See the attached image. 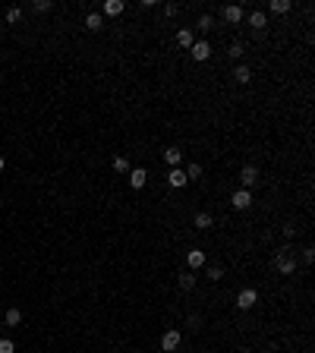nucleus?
I'll list each match as a JSON object with an SVG mask.
<instances>
[{"instance_id": "1", "label": "nucleus", "mask_w": 315, "mask_h": 353, "mask_svg": "<svg viewBox=\"0 0 315 353\" xmlns=\"http://www.w3.org/2000/svg\"><path fill=\"white\" fill-rule=\"evenodd\" d=\"M274 265H277L280 274H296V259L290 255V249H280L277 259H274Z\"/></svg>"}, {"instance_id": "2", "label": "nucleus", "mask_w": 315, "mask_h": 353, "mask_svg": "<svg viewBox=\"0 0 315 353\" xmlns=\"http://www.w3.org/2000/svg\"><path fill=\"white\" fill-rule=\"evenodd\" d=\"M230 205H233L236 211L249 208V205H252V193H249V189H236V193L230 196Z\"/></svg>"}, {"instance_id": "3", "label": "nucleus", "mask_w": 315, "mask_h": 353, "mask_svg": "<svg viewBox=\"0 0 315 353\" xmlns=\"http://www.w3.org/2000/svg\"><path fill=\"white\" fill-rule=\"evenodd\" d=\"M177 347H180V331H177V328L164 331V338H161V350H164V353H174Z\"/></svg>"}, {"instance_id": "4", "label": "nucleus", "mask_w": 315, "mask_h": 353, "mask_svg": "<svg viewBox=\"0 0 315 353\" xmlns=\"http://www.w3.org/2000/svg\"><path fill=\"white\" fill-rule=\"evenodd\" d=\"M255 300H259V294H255L252 287H243L240 294H236V306H240V309H252Z\"/></svg>"}, {"instance_id": "5", "label": "nucleus", "mask_w": 315, "mask_h": 353, "mask_svg": "<svg viewBox=\"0 0 315 353\" xmlns=\"http://www.w3.org/2000/svg\"><path fill=\"white\" fill-rule=\"evenodd\" d=\"M240 180H243V189L255 186V183H259V167H255V164H246V167L240 170Z\"/></svg>"}, {"instance_id": "6", "label": "nucleus", "mask_w": 315, "mask_h": 353, "mask_svg": "<svg viewBox=\"0 0 315 353\" xmlns=\"http://www.w3.org/2000/svg\"><path fill=\"white\" fill-rule=\"evenodd\" d=\"M221 16H224V19L230 22V25H240V22H243V6L230 3V6H224V13H221Z\"/></svg>"}, {"instance_id": "7", "label": "nucleus", "mask_w": 315, "mask_h": 353, "mask_svg": "<svg viewBox=\"0 0 315 353\" xmlns=\"http://www.w3.org/2000/svg\"><path fill=\"white\" fill-rule=\"evenodd\" d=\"M167 183L174 186V189H183L186 183H189V180H186V174H183L180 167H170V174H167Z\"/></svg>"}, {"instance_id": "8", "label": "nucleus", "mask_w": 315, "mask_h": 353, "mask_svg": "<svg viewBox=\"0 0 315 353\" xmlns=\"http://www.w3.org/2000/svg\"><path fill=\"white\" fill-rule=\"evenodd\" d=\"M189 50H192V57L199 60V63H202V60H208V57H211V45H208V41H195V45H192Z\"/></svg>"}, {"instance_id": "9", "label": "nucleus", "mask_w": 315, "mask_h": 353, "mask_svg": "<svg viewBox=\"0 0 315 353\" xmlns=\"http://www.w3.org/2000/svg\"><path fill=\"white\" fill-rule=\"evenodd\" d=\"M145 180H148V174H145L142 167L130 170V186H133V189H142V186H145Z\"/></svg>"}, {"instance_id": "10", "label": "nucleus", "mask_w": 315, "mask_h": 353, "mask_svg": "<svg viewBox=\"0 0 315 353\" xmlns=\"http://www.w3.org/2000/svg\"><path fill=\"white\" fill-rule=\"evenodd\" d=\"M186 262H189V268H192V271H199L202 265H205V252H202V249H192V252L186 255Z\"/></svg>"}, {"instance_id": "11", "label": "nucleus", "mask_w": 315, "mask_h": 353, "mask_svg": "<svg viewBox=\"0 0 315 353\" xmlns=\"http://www.w3.org/2000/svg\"><path fill=\"white\" fill-rule=\"evenodd\" d=\"M249 25H252L255 32H262V29H265V25H268V16L262 13V10H255V13H249Z\"/></svg>"}, {"instance_id": "12", "label": "nucleus", "mask_w": 315, "mask_h": 353, "mask_svg": "<svg viewBox=\"0 0 315 353\" xmlns=\"http://www.w3.org/2000/svg\"><path fill=\"white\" fill-rule=\"evenodd\" d=\"M177 45H180V48H192V45H195L192 29H180V32H177Z\"/></svg>"}, {"instance_id": "13", "label": "nucleus", "mask_w": 315, "mask_h": 353, "mask_svg": "<svg viewBox=\"0 0 315 353\" xmlns=\"http://www.w3.org/2000/svg\"><path fill=\"white\" fill-rule=\"evenodd\" d=\"M211 224H215V218H211L208 211H195V227H199V230H208Z\"/></svg>"}, {"instance_id": "14", "label": "nucleus", "mask_w": 315, "mask_h": 353, "mask_svg": "<svg viewBox=\"0 0 315 353\" xmlns=\"http://www.w3.org/2000/svg\"><path fill=\"white\" fill-rule=\"evenodd\" d=\"M123 10H126L123 0H107V3H104V13H107V16H120Z\"/></svg>"}, {"instance_id": "15", "label": "nucleus", "mask_w": 315, "mask_h": 353, "mask_svg": "<svg viewBox=\"0 0 315 353\" xmlns=\"http://www.w3.org/2000/svg\"><path fill=\"white\" fill-rule=\"evenodd\" d=\"M180 158H183V151H180V149H164V161H167V167H177V164H180Z\"/></svg>"}, {"instance_id": "16", "label": "nucleus", "mask_w": 315, "mask_h": 353, "mask_svg": "<svg viewBox=\"0 0 315 353\" xmlns=\"http://www.w3.org/2000/svg\"><path fill=\"white\" fill-rule=\"evenodd\" d=\"M101 25H104V19H101V13H89L85 16V29H91V32H98Z\"/></svg>"}, {"instance_id": "17", "label": "nucleus", "mask_w": 315, "mask_h": 353, "mask_svg": "<svg viewBox=\"0 0 315 353\" xmlns=\"http://www.w3.org/2000/svg\"><path fill=\"white\" fill-rule=\"evenodd\" d=\"M233 79H236V82H243V85H246V82H249V79H252V73H249V66H236V70H233Z\"/></svg>"}, {"instance_id": "18", "label": "nucleus", "mask_w": 315, "mask_h": 353, "mask_svg": "<svg viewBox=\"0 0 315 353\" xmlns=\"http://www.w3.org/2000/svg\"><path fill=\"white\" fill-rule=\"evenodd\" d=\"M290 0H271V13H290Z\"/></svg>"}, {"instance_id": "19", "label": "nucleus", "mask_w": 315, "mask_h": 353, "mask_svg": "<svg viewBox=\"0 0 315 353\" xmlns=\"http://www.w3.org/2000/svg\"><path fill=\"white\" fill-rule=\"evenodd\" d=\"M114 170H117V174H130V161H126L123 154H117V158H114Z\"/></svg>"}, {"instance_id": "20", "label": "nucleus", "mask_w": 315, "mask_h": 353, "mask_svg": "<svg viewBox=\"0 0 315 353\" xmlns=\"http://www.w3.org/2000/svg\"><path fill=\"white\" fill-rule=\"evenodd\" d=\"M19 318H22V312H19V309H6V325H10V328H16V325H19Z\"/></svg>"}, {"instance_id": "21", "label": "nucleus", "mask_w": 315, "mask_h": 353, "mask_svg": "<svg viewBox=\"0 0 315 353\" xmlns=\"http://www.w3.org/2000/svg\"><path fill=\"white\" fill-rule=\"evenodd\" d=\"M183 174H186V180H199V177H202V164H195V161H192V164L186 167Z\"/></svg>"}, {"instance_id": "22", "label": "nucleus", "mask_w": 315, "mask_h": 353, "mask_svg": "<svg viewBox=\"0 0 315 353\" xmlns=\"http://www.w3.org/2000/svg\"><path fill=\"white\" fill-rule=\"evenodd\" d=\"M180 287H183V290H192V287H195V274H192V271L180 274Z\"/></svg>"}, {"instance_id": "23", "label": "nucleus", "mask_w": 315, "mask_h": 353, "mask_svg": "<svg viewBox=\"0 0 315 353\" xmlns=\"http://www.w3.org/2000/svg\"><path fill=\"white\" fill-rule=\"evenodd\" d=\"M195 29H202V32H208V29H215V16H199V25H195Z\"/></svg>"}, {"instance_id": "24", "label": "nucleus", "mask_w": 315, "mask_h": 353, "mask_svg": "<svg viewBox=\"0 0 315 353\" xmlns=\"http://www.w3.org/2000/svg\"><path fill=\"white\" fill-rule=\"evenodd\" d=\"M50 6H54L50 0H35V3H32V10H35V13H47Z\"/></svg>"}, {"instance_id": "25", "label": "nucleus", "mask_w": 315, "mask_h": 353, "mask_svg": "<svg viewBox=\"0 0 315 353\" xmlns=\"http://www.w3.org/2000/svg\"><path fill=\"white\" fill-rule=\"evenodd\" d=\"M22 19V10L19 6H10V10H6V22H19Z\"/></svg>"}, {"instance_id": "26", "label": "nucleus", "mask_w": 315, "mask_h": 353, "mask_svg": "<svg viewBox=\"0 0 315 353\" xmlns=\"http://www.w3.org/2000/svg\"><path fill=\"white\" fill-rule=\"evenodd\" d=\"M205 274H208L211 281H221V278H224V271H221V265H208V271H205Z\"/></svg>"}, {"instance_id": "27", "label": "nucleus", "mask_w": 315, "mask_h": 353, "mask_svg": "<svg viewBox=\"0 0 315 353\" xmlns=\"http://www.w3.org/2000/svg\"><path fill=\"white\" fill-rule=\"evenodd\" d=\"M227 54H230L233 60H240V57H243V45H240V41H233V45H230V50H227Z\"/></svg>"}, {"instance_id": "28", "label": "nucleus", "mask_w": 315, "mask_h": 353, "mask_svg": "<svg viewBox=\"0 0 315 353\" xmlns=\"http://www.w3.org/2000/svg\"><path fill=\"white\" fill-rule=\"evenodd\" d=\"M16 347H13V341L10 338H0V353H13Z\"/></svg>"}, {"instance_id": "29", "label": "nucleus", "mask_w": 315, "mask_h": 353, "mask_svg": "<svg viewBox=\"0 0 315 353\" xmlns=\"http://www.w3.org/2000/svg\"><path fill=\"white\" fill-rule=\"evenodd\" d=\"M312 259H315V249L306 246V249H303V262H312Z\"/></svg>"}, {"instance_id": "30", "label": "nucleus", "mask_w": 315, "mask_h": 353, "mask_svg": "<svg viewBox=\"0 0 315 353\" xmlns=\"http://www.w3.org/2000/svg\"><path fill=\"white\" fill-rule=\"evenodd\" d=\"M293 234H296V227H293V224H284V237H287V240H290Z\"/></svg>"}, {"instance_id": "31", "label": "nucleus", "mask_w": 315, "mask_h": 353, "mask_svg": "<svg viewBox=\"0 0 315 353\" xmlns=\"http://www.w3.org/2000/svg\"><path fill=\"white\" fill-rule=\"evenodd\" d=\"M6 167V161H3V154H0V170H3Z\"/></svg>"}]
</instances>
